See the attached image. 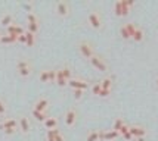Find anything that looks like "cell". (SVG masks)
<instances>
[{
  "label": "cell",
  "instance_id": "6da1fadb",
  "mask_svg": "<svg viewBox=\"0 0 158 141\" xmlns=\"http://www.w3.org/2000/svg\"><path fill=\"white\" fill-rule=\"evenodd\" d=\"M78 52L84 59L90 61L93 56H95V50H93V46L90 44L89 41H80L78 43Z\"/></svg>",
  "mask_w": 158,
  "mask_h": 141
},
{
  "label": "cell",
  "instance_id": "7a4b0ae2",
  "mask_svg": "<svg viewBox=\"0 0 158 141\" xmlns=\"http://www.w3.org/2000/svg\"><path fill=\"white\" fill-rule=\"evenodd\" d=\"M16 71H18L19 76L28 78V76L31 75V65H30V62L25 61V59L18 61V63H16Z\"/></svg>",
  "mask_w": 158,
  "mask_h": 141
},
{
  "label": "cell",
  "instance_id": "3957f363",
  "mask_svg": "<svg viewBox=\"0 0 158 141\" xmlns=\"http://www.w3.org/2000/svg\"><path fill=\"white\" fill-rule=\"evenodd\" d=\"M89 62L92 63V66L96 68L98 71H101V72H106V71H108V65H106V62L103 61L101 56H98V54H95Z\"/></svg>",
  "mask_w": 158,
  "mask_h": 141
},
{
  "label": "cell",
  "instance_id": "277c9868",
  "mask_svg": "<svg viewBox=\"0 0 158 141\" xmlns=\"http://www.w3.org/2000/svg\"><path fill=\"white\" fill-rule=\"evenodd\" d=\"M68 87H71L73 90H83V91H86L89 88V82L84 80H80V78H71L68 81Z\"/></svg>",
  "mask_w": 158,
  "mask_h": 141
},
{
  "label": "cell",
  "instance_id": "5b68a950",
  "mask_svg": "<svg viewBox=\"0 0 158 141\" xmlns=\"http://www.w3.org/2000/svg\"><path fill=\"white\" fill-rule=\"evenodd\" d=\"M64 121H65V125L67 127H74L77 122V110L74 108H71L67 110V113L64 116Z\"/></svg>",
  "mask_w": 158,
  "mask_h": 141
},
{
  "label": "cell",
  "instance_id": "8992f818",
  "mask_svg": "<svg viewBox=\"0 0 158 141\" xmlns=\"http://www.w3.org/2000/svg\"><path fill=\"white\" fill-rule=\"evenodd\" d=\"M49 106H50V101H49V99H46V97H41V99H39V100L35 101L34 104V110H37V112H41V113H46L48 112Z\"/></svg>",
  "mask_w": 158,
  "mask_h": 141
},
{
  "label": "cell",
  "instance_id": "52a82bcc",
  "mask_svg": "<svg viewBox=\"0 0 158 141\" xmlns=\"http://www.w3.org/2000/svg\"><path fill=\"white\" fill-rule=\"evenodd\" d=\"M56 14L59 15V16H62V18H65V16H68L69 15V5H68V2H58L56 3Z\"/></svg>",
  "mask_w": 158,
  "mask_h": 141
},
{
  "label": "cell",
  "instance_id": "ba28073f",
  "mask_svg": "<svg viewBox=\"0 0 158 141\" xmlns=\"http://www.w3.org/2000/svg\"><path fill=\"white\" fill-rule=\"evenodd\" d=\"M18 129H19L24 135L30 132V129H31V123H30V121H28V118L21 116L19 119H18Z\"/></svg>",
  "mask_w": 158,
  "mask_h": 141
},
{
  "label": "cell",
  "instance_id": "9c48e42d",
  "mask_svg": "<svg viewBox=\"0 0 158 141\" xmlns=\"http://www.w3.org/2000/svg\"><path fill=\"white\" fill-rule=\"evenodd\" d=\"M87 21H89L90 27L95 28V29H99V28L102 27V21H101V16H99L98 12H92V14L89 15Z\"/></svg>",
  "mask_w": 158,
  "mask_h": 141
},
{
  "label": "cell",
  "instance_id": "30bf717a",
  "mask_svg": "<svg viewBox=\"0 0 158 141\" xmlns=\"http://www.w3.org/2000/svg\"><path fill=\"white\" fill-rule=\"evenodd\" d=\"M0 129L5 131V129H18V119L14 118H7L3 122H0Z\"/></svg>",
  "mask_w": 158,
  "mask_h": 141
},
{
  "label": "cell",
  "instance_id": "8fae6325",
  "mask_svg": "<svg viewBox=\"0 0 158 141\" xmlns=\"http://www.w3.org/2000/svg\"><path fill=\"white\" fill-rule=\"evenodd\" d=\"M130 134L133 135V138H143L145 135H146V129L143 127H140V125H133L130 127Z\"/></svg>",
  "mask_w": 158,
  "mask_h": 141
},
{
  "label": "cell",
  "instance_id": "7c38bea8",
  "mask_svg": "<svg viewBox=\"0 0 158 141\" xmlns=\"http://www.w3.org/2000/svg\"><path fill=\"white\" fill-rule=\"evenodd\" d=\"M27 29H24V28L21 27V25H16V24H12V25H9L6 28V34H14V35H24Z\"/></svg>",
  "mask_w": 158,
  "mask_h": 141
},
{
  "label": "cell",
  "instance_id": "4fadbf2b",
  "mask_svg": "<svg viewBox=\"0 0 158 141\" xmlns=\"http://www.w3.org/2000/svg\"><path fill=\"white\" fill-rule=\"evenodd\" d=\"M12 24H14V15L5 14L2 18H0V25H2V27L7 28L9 25H12Z\"/></svg>",
  "mask_w": 158,
  "mask_h": 141
},
{
  "label": "cell",
  "instance_id": "5bb4252c",
  "mask_svg": "<svg viewBox=\"0 0 158 141\" xmlns=\"http://www.w3.org/2000/svg\"><path fill=\"white\" fill-rule=\"evenodd\" d=\"M56 84L61 88L67 87L68 85V81L64 78V74H62V69H56Z\"/></svg>",
  "mask_w": 158,
  "mask_h": 141
},
{
  "label": "cell",
  "instance_id": "9a60e30c",
  "mask_svg": "<svg viewBox=\"0 0 158 141\" xmlns=\"http://www.w3.org/2000/svg\"><path fill=\"white\" fill-rule=\"evenodd\" d=\"M43 125H44L46 129H55V128H58V119L53 118V116H49L48 119L43 122Z\"/></svg>",
  "mask_w": 158,
  "mask_h": 141
},
{
  "label": "cell",
  "instance_id": "2e32d148",
  "mask_svg": "<svg viewBox=\"0 0 158 141\" xmlns=\"http://www.w3.org/2000/svg\"><path fill=\"white\" fill-rule=\"evenodd\" d=\"M16 41H18V35H14V34L2 35V38H0V43H3V44H12V43H16Z\"/></svg>",
  "mask_w": 158,
  "mask_h": 141
},
{
  "label": "cell",
  "instance_id": "e0dca14e",
  "mask_svg": "<svg viewBox=\"0 0 158 141\" xmlns=\"http://www.w3.org/2000/svg\"><path fill=\"white\" fill-rule=\"evenodd\" d=\"M31 115H33V118H34L35 121L37 122H40V123H43V122L46 121V119H48L49 116L46 113H41V112H37V110H34V109H33V110H31Z\"/></svg>",
  "mask_w": 158,
  "mask_h": 141
},
{
  "label": "cell",
  "instance_id": "ac0fdd59",
  "mask_svg": "<svg viewBox=\"0 0 158 141\" xmlns=\"http://www.w3.org/2000/svg\"><path fill=\"white\" fill-rule=\"evenodd\" d=\"M25 38H27V44L28 47H33L35 44V41H37V37H35V34L33 33H28V31H25Z\"/></svg>",
  "mask_w": 158,
  "mask_h": 141
},
{
  "label": "cell",
  "instance_id": "d6986e66",
  "mask_svg": "<svg viewBox=\"0 0 158 141\" xmlns=\"http://www.w3.org/2000/svg\"><path fill=\"white\" fill-rule=\"evenodd\" d=\"M143 37H145L143 29H142L140 27H138V29L135 31V34H133V37H131V38H133L135 41H136V43H140V41L143 40Z\"/></svg>",
  "mask_w": 158,
  "mask_h": 141
},
{
  "label": "cell",
  "instance_id": "ffe728a7",
  "mask_svg": "<svg viewBox=\"0 0 158 141\" xmlns=\"http://www.w3.org/2000/svg\"><path fill=\"white\" fill-rule=\"evenodd\" d=\"M118 135H120V134H118L117 131L111 129V131H106V132H105V137H103V140H105V141H112V140H115Z\"/></svg>",
  "mask_w": 158,
  "mask_h": 141
},
{
  "label": "cell",
  "instance_id": "44dd1931",
  "mask_svg": "<svg viewBox=\"0 0 158 141\" xmlns=\"http://www.w3.org/2000/svg\"><path fill=\"white\" fill-rule=\"evenodd\" d=\"M101 87H102V90H111V87H112V78H110V76L103 78L101 81Z\"/></svg>",
  "mask_w": 158,
  "mask_h": 141
},
{
  "label": "cell",
  "instance_id": "7402d4cb",
  "mask_svg": "<svg viewBox=\"0 0 158 141\" xmlns=\"http://www.w3.org/2000/svg\"><path fill=\"white\" fill-rule=\"evenodd\" d=\"M27 22L28 24H40L39 16L35 15V12H30V14H27Z\"/></svg>",
  "mask_w": 158,
  "mask_h": 141
},
{
  "label": "cell",
  "instance_id": "603a6c76",
  "mask_svg": "<svg viewBox=\"0 0 158 141\" xmlns=\"http://www.w3.org/2000/svg\"><path fill=\"white\" fill-rule=\"evenodd\" d=\"M114 14L117 16H123V5H121V0H118L114 3Z\"/></svg>",
  "mask_w": 158,
  "mask_h": 141
},
{
  "label": "cell",
  "instance_id": "cb8c5ba5",
  "mask_svg": "<svg viewBox=\"0 0 158 141\" xmlns=\"http://www.w3.org/2000/svg\"><path fill=\"white\" fill-rule=\"evenodd\" d=\"M27 31L37 35V33L40 31V24H27Z\"/></svg>",
  "mask_w": 158,
  "mask_h": 141
},
{
  "label": "cell",
  "instance_id": "d4e9b609",
  "mask_svg": "<svg viewBox=\"0 0 158 141\" xmlns=\"http://www.w3.org/2000/svg\"><path fill=\"white\" fill-rule=\"evenodd\" d=\"M124 27H126V29H127V33H129V35H130V37H133V34H135V31L138 29V27H136V24H133V22H129V24H124Z\"/></svg>",
  "mask_w": 158,
  "mask_h": 141
},
{
  "label": "cell",
  "instance_id": "484cf974",
  "mask_svg": "<svg viewBox=\"0 0 158 141\" xmlns=\"http://www.w3.org/2000/svg\"><path fill=\"white\" fill-rule=\"evenodd\" d=\"M124 123H126V122L123 121V119H121V118H117V119H115V121H114V125H112V129H114V131H120V129H121V128L124 127Z\"/></svg>",
  "mask_w": 158,
  "mask_h": 141
},
{
  "label": "cell",
  "instance_id": "4316f807",
  "mask_svg": "<svg viewBox=\"0 0 158 141\" xmlns=\"http://www.w3.org/2000/svg\"><path fill=\"white\" fill-rule=\"evenodd\" d=\"M86 141H99V131H90L86 137Z\"/></svg>",
  "mask_w": 158,
  "mask_h": 141
},
{
  "label": "cell",
  "instance_id": "83f0119b",
  "mask_svg": "<svg viewBox=\"0 0 158 141\" xmlns=\"http://www.w3.org/2000/svg\"><path fill=\"white\" fill-rule=\"evenodd\" d=\"M62 69V74H64V78L67 81H69L71 78H73V74H71V69H69L68 66H64V68H61Z\"/></svg>",
  "mask_w": 158,
  "mask_h": 141
},
{
  "label": "cell",
  "instance_id": "f1b7e54d",
  "mask_svg": "<svg viewBox=\"0 0 158 141\" xmlns=\"http://www.w3.org/2000/svg\"><path fill=\"white\" fill-rule=\"evenodd\" d=\"M40 82H49V69H44L40 72V76H39Z\"/></svg>",
  "mask_w": 158,
  "mask_h": 141
},
{
  "label": "cell",
  "instance_id": "f546056e",
  "mask_svg": "<svg viewBox=\"0 0 158 141\" xmlns=\"http://www.w3.org/2000/svg\"><path fill=\"white\" fill-rule=\"evenodd\" d=\"M120 34H121V37H123L124 40H129V38H131L130 35H129V33H127V29H126V27H124V25H121V28H120Z\"/></svg>",
  "mask_w": 158,
  "mask_h": 141
},
{
  "label": "cell",
  "instance_id": "4dcf8cb0",
  "mask_svg": "<svg viewBox=\"0 0 158 141\" xmlns=\"http://www.w3.org/2000/svg\"><path fill=\"white\" fill-rule=\"evenodd\" d=\"M49 82H56V69H49Z\"/></svg>",
  "mask_w": 158,
  "mask_h": 141
},
{
  "label": "cell",
  "instance_id": "1f68e13d",
  "mask_svg": "<svg viewBox=\"0 0 158 141\" xmlns=\"http://www.w3.org/2000/svg\"><path fill=\"white\" fill-rule=\"evenodd\" d=\"M101 90H102V87H101V82H98V84H95V85L92 87V93L95 94V96H99Z\"/></svg>",
  "mask_w": 158,
  "mask_h": 141
},
{
  "label": "cell",
  "instance_id": "d6a6232c",
  "mask_svg": "<svg viewBox=\"0 0 158 141\" xmlns=\"http://www.w3.org/2000/svg\"><path fill=\"white\" fill-rule=\"evenodd\" d=\"M46 141H55V135H53L52 129H48V132H46Z\"/></svg>",
  "mask_w": 158,
  "mask_h": 141
},
{
  "label": "cell",
  "instance_id": "836d02e7",
  "mask_svg": "<svg viewBox=\"0 0 158 141\" xmlns=\"http://www.w3.org/2000/svg\"><path fill=\"white\" fill-rule=\"evenodd\" d=\"M6 104H5V101L2 100V99H0V116H3V115L6 113Z\"/></svg>",
  "mask_w": 158,
  "mask_h": 141
},
{
  "label": "cell",
  "instance_id": "e575fe53",
  "mask_svg": "<svg viewBox=\"0 0 158 141\" xmlns=\"http://www.w3.org/2000/svg\"><path fill=\"white\" fill-rule=\"evenodd\" d=\"M129 131H130V127H129L127 123H124V127L121 128L120 131H118V134H120V135H124V134H127Z\"/></svg>",
  "mask_w": 158,
  "mask_h": 141
},
{
  "label": "cell",
  "instance_id": "d590c367",
  "mask_svg": "<svg viewBox=\"0 0 158 141\" xmlns=\"http://www.w3.org/2000/svg\"><path fill=\"white\" fill-rule=\"evenodd\" d=\"M83 94H84L83 90H74V99H76V100H80L83 97Z\"/></svg>",
  "mask_w": 158,
  "mask_h": 141
},
{
  "label": "cell",
  "instance_id": "8d00e7d4",
  "mask_svg": "<svg viewBox=\"0 0 158 141\" xmlns=\"http://www.w3.org/2000/svg\"><path fill=\"white\" fill-rule=\"evenodd\" d=\"M110 94H111V90H101L99 97H110Z\"/></svg>",
  "mask_w": 158,
  "mask_h": 141
},
{
  "label": "cell",
  "instance_id": "74e56055",
  "mask_svg": "<svg viewBox=\"0 0 158 141\" xmlns=\"http://www.w3.org/2000/svg\"><path fill=\"white\" fill-rule=\"evenodd\" d=\"M22 6H24V9H27L28 10V14H30V12H33V5H31V3H24Z\"/></svg>",
  "mask_w": 158,
  "mask_h": 141
},
{
  "label": "cell",
  "instance_id": "f35d334b",
  "mask_svg": "<svg viewBox=\"0 0 158 141\" xmlns=\"http://www.w3.org/2000/svg\"><path fill=\"white\" fill-rule=\"evenodd\" d=\"M123 138H124V140H129V141H130V140H133V135H131V134H130V131H129L127 134H124V135H123Z\"/></svg>",
  "mask_w": 158,
  "mask_h": 141
},
{
  "label": "cell",
  "instance_id": "ab89813d",
  "mask_svg": "<svg viewBox=\"0 0 158 141\" xmlns=\"http://www.w3.org/2000/svg\"><path fill=\"white\" fill-rule=\"evenodd\" d=\"M18 41H19V43H24V44H25V43H27V38H25V34H24V35H19V37H18Z\"/></svg>",
  "mask_w": 158,
  "mask_h": 141
},
{
  "label": "cell",
  "instance_id": "60d3db41",
  "mask_svg": "<svg viewBox=\"0 0 158 141\" xmlns=\"http://www.w3.org/2000/svg\"><path fill=\"white\" fill-rule=\"evenodd\" d=\"M3 132H5L6 135H12V134H15V132H16V129H5Z\"/></svg>",
  "mask_w": 158,
  "mask_h": 141
},
{
  "label": "cell",
  "instance_id": "b9f144b4",
  "mask_svg": "<svg viewBox=\"0 0 158 141\" xmlns=\"http://www.w3.org/2000/svg\"><path fill=\"white\" fill-rule=\"evenodd\" d=\"M157 87H158V78H157Z\"/></svg>",
  "mask_w": 158,
  "mask_h": 141
},
{
  "label": "cell",
  "instance_id": "7bdbcfd3",
  "mask_svg": "<svg viewBox=\"0 0 158 141\" xmlns=\"http://www.w3.org/2000/svg\"><path fill=\"white\" fill-rule=\"evenodd\" d=\"M0 38H2V34H0Z\"/></svg>",
  "mask_w": 158,
  "mask_h": 141
},
{
  "label": "cell",
  "instance_id": "ee69618b",
  "mask_svg": "<svg viewBox=\"0 0 158 141\" xmlns=\"http://www.w3.org/2000/svg\"><path fill=\"white\" fill-rule=\"evenodd\" d=\"M0 122H2V121H0Z\"/></svg>",
  "mask_w": 158,
  "mask_h": 141
}]
</instances>
